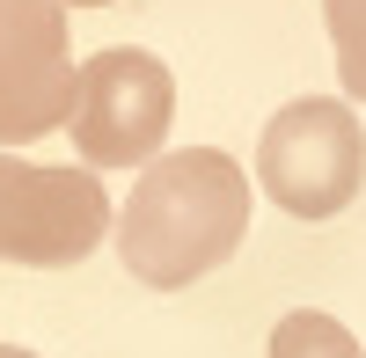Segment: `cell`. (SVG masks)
<instances>
[{
  "label": "cell",
  "mask_w": 366,
  "mask_h": 358,
  "mask_svg": "<svg viewBox=\"0 0 366 358\" xmlns=\"http://www.w3.org/2000/svg\"><path fill=\"white\" fill-rule=\"evenodd\" d=\"M242 242H249V168L220 146H176L147 161L117 213V263L154 292H183L191 278L220 271Z\"/></svg>",
  "instance_id": "cell-1"
},
{
  "label": "cell",
  "mask_w": 366,
  "mask_h": 358,
  "mask_svg": "<svg viewBox=\"0 0 366 358\" xmlns=\"http://www.w3.org/2000/svg\"><path fill=\"white\" fill-rule=\"evenodd\" d=\"M257 183L293 220H337L366 183V125L337 96H300L257 139Z\"/></svg>",
  "instance_id": "cell-2"
},
{
  "label": "cell",
  "mask_w": 366,
  "mask_h": 358,
  "mask_svg": "<svg viewBox=\"0 0 366 358\" xmlns=\"http://www.w3.org/2000/svg\"><path fill=\"white\" fill-rule=\"evenodd\" d=\"M169 117H176L169 66L139 44H110L81 66V96H74L66 132L88 168H147V161H162Z\"/></svg>",
  "instance_id": "cell-3"
},
{
  "label": "cell",
  "mask_w": 366,
  "mask_h": 358,
  "mask_svg": "<svg viewBox=\"0 0 366 358\" xmlns=\"http://www.w3.org/2000/svg\"><path fill=\"white\" fill-rule=\"evenodd\" d=\"M110 227V198L96 168H51V161H15L0 154V263L22 271H66L96 256Z\"/></svg>",
  "instance_id": "cell-4"
},
{
  "label": "cell",
  "mask_w": 366,
  "mask_h": 358,
  "mask_svg": "<svg viewBox=\"0 0 366 358\" xmlns=\"http://www.w3.org/2000/svg\"><path fill=\"white\" fill-rule=\"evenodd\" d=\"M81 96V66L66 51L59 0H0V146H29L66 132Z\"/></svg>",
  "instance_id": "cell-5"
},
{
  "label": "cell",
  "mask_w": 366,
  "mask_h": 358,
  "mask_svg": "<svg viewBox=\"0 0 366 358\" xmlns=\"http://www.w3.org/2000/svg\"><path fill=\"white\" fill-rule=\"evenodd\" d=\"M264 358H359V337L322 307H293V314H279Z\"/></svg>",
  "instance_id": "cell-6"
},
{
  "label": "cell",
  "mask_w": 366,
  "mask_h": 358,
  "mask_svg": "<svg viewBox=\"0 0 366 358\" xmlns=\"http://www.w3.org/2000/svg\"><path fill=\"white\" fill-rule=\"evenodd\" d=\"M322 22H330V44H337L345 96L366 103V0H322Z\"/></svg>",
  "instance_id": "cell-7"
},
{
  "label": "cell",
  "mask_w": 366,
  "mask_h": 358,
  "mask_svg": "<svg viewBox=\"0 0 366 358\" xmlns=\"http://www.w3.org/2000/svg\"><path fill=\"white\" fill-rule=\"evenodd\" d=\"M0 358H37V351H22V344H0Z\"/></svg>",
  "instance_id": "cell-8"
},
{
  "label": "cell",
  "mask_w": 366,
  "mask_h": 358,
  "mask_svg": "<svg viewBox=\"0 0 366 358\" xmlns=\"http://www.w3.org/2000/svg\"><path fill=\"white\" fill-rule=\"evenodd\" d=\"M59 8H66V0H59ZM74 8H110V0H74Z\"/></svg>",
  "instance_id": "cell-9"
}]
</instances>
